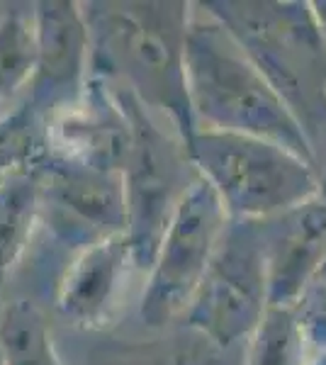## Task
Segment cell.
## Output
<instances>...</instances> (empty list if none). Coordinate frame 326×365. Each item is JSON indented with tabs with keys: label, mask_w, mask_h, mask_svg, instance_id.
Here are the masks:
<instances>
[{
	"label": "cell",
	"mask_w": 326,
	"mask_h": 365,
	"mask_svg": "<svg viewBox=\"0 0 326 365\" xmlns=\"http://www.w3.org/2000/svg\"><path fill=\"white\" fill-rule=\"evenodd\" d=\"M319 32H322V37L326 39V10H322V20H319Z\"/></svg>",
	"instance_id": "cell-19"
},
{
	"label": "cell",
	"mask_w": 326,
	"mask_h": 365,
	"mask_svg": "<svg viewBox=\"0 0 326 365\" xmlns=\"http://www.w3.org/2000/svg\"><path fill=\"white\" fill-rule=\"evenodd\" d=\"M39 178V225L76 251L103 239L127 234L124 175L96 170L41 154L34 161Z\"/></svg>",
	"instance_id": "cell-7"
},
{
	"label": "cell",
	"mask_w": 326,
	"mask_h": 365,
	"mask_svg": "<svg viewBox=\"0 0 326 365\" xmlns=\"http://www.w3.org/2000/svg\"><path fill=\"white\" fill-rule=\"evenodd\" d=\"M5 175H8V173H5ZM0 178H3V175H0Z\"/></svg>",
	"instance_id": "cell-20"
},
{
	"label": "cell",
	"mask_w": 326,
	"mask_h": 365,
	"mask_svg": "<svg viewBox=\"0 0 326 365\" xmlns=\"http://www.w3.org/2000/svg\"><path fill=\"white\" fill-rule=\"evenodd\" d=\"M185 144L193 166L229 215L246 220L285 215L317 195L310 161L285 146L212 129H195Z\"/></svg>",
	"instance_id": "cell-3"
},
{
	"label": "cell",
	"mask_w": 326,
	"mask_h": 365,
	"mask_svg": "<svg viewBox=\"0 0 326 365\" xmlns=\"http://www.w3.org/2000/svg\"><path fill=\"white\" fill-rule=\"evenodd\" d=\"M34 115L22 108L15 117L0 125V175L25 168L41 156Z\"/></svg>",
	"instance_id": "cell-17"
},
{
	"label": "cell",
	"mask_w": 326,
	"mask_h": 365,
	"mask_svg": "<svg viewBox=\"0 0 326 365\" xmlns=\"http://www.w3.org/2000/svg\"><path fill=\"white\" fill-rule=\"evenodd\" d=\"M229 212L203 175L175 205L146 275L141 319L149 329L165 331L185 322L215 251L227 232Z\"/></svg>",
	"instance_id": "cell-4"
},
{
	"label": "cell",
	"mask_w": 326,
	"mask_h": 365,
	"mask_svg": "<svg viewBox=\"0 0 326 365\" xmlns=\"http://www.w3.org/2000/svg\"><path fill=\"white\" fill-rule=\"evenodd\" d=\"M305 327L287 304H268L251 334L246 365H302Z\"/></svg>",
	"instance_id": "cell-16"
},
{
	"label": "cell",
	"mask_w": 326,
	"mask_h": 365,
	"mask_svg": "<svg viewBox=\"0 0 326 365\" xmlns=\"http://www.w3.org/2000/svg\"><path fill=\"white\" fill-rule=\"evenodd\" d=\"M37 73L25 108L49 120L56 110L78 103L91 83V29L83 5L51 0L34 5Z\"/></svg>",
	"instance_id": "cell-8"
},
{
	"label": "cell",
	"mask_w": 326,
	"mask_h": 365,
	"mask_svg": "<svg viewBox=\"0 0 326 365\" xmlns=\"http://www.w3.org/2000/svg\"><path fill=\"white\" fill-rule=\"evenodd\" d=\"M0 365H61L49 314L37 299L0 302Z\"/></svg>",
	"instance_id": "cell-12"
},
{
	"label": "cell",
	"mask_w": 326,
	"mask_h": 365,
	"mask_svg": "<svg viewBox=\"0 0 326 365\" xmlns=\"http://www.w3.org/2000/svg\"><path fill=\"white\" fill-rule=\"evenodd\" d=\"M37 73L34 10H8L0 17V125L15 117Z\"/></svg>",
	"instance_id": "cell-14"
},
{
	"label": "cell",
	"mask_w": 326,
	"mask_h": 365,
	"mask_svg": "<svg viewBox=\"0 0 326 365\" xmlns=\"http://www.w3.org/2000/svg\"><path fill=\"white\" fill-rule=\"evenodd\" d=\"M46 154L108 173H122L132 149V125L115 88L91 76L78 103L46 120Z\"/></svg>",
	"instance_id": "cell-9"
},
{
	"label": "cell",
	"mask_w": 326,
	"mask_h": 365,
	"mask_svg": "<svg viewBox=\"0 0 326 365\" xmlns=\"http://www.w3.org/2000/svg\"><path fill=\"white\" fill-rule=\"evenodd\" d=\"M268 304L263 239L251 225L227 227L183 324L222 351L251 336Z\"/></svg>",
	"instance_id": "cell-6"
},
{
	"label": "cell",
	"mask_w": 326,
	"mask_h": 365,
	"mask_svg": "<svg viewBox=\"0 0 326 365\" xmlns=\"http://www.w3.org/2000/svg\"><path fill=\"white\" fill-rule=\"evenodd\" d=\"M185 88L195 127L265 139L312 158L300 120L207 5L188 20Z\"/></svg>",
	"instance_id": "cell-2"
},
{
	"label": "cell",
	"mask_w": 326,
	"mask_h": 365,
	"mask_svg": "<svg viewBox=\"0 0 326 365\" xmlns=\"http://www.w3.org/2000/svg\"><path fill=\"white\" fill-rule=\"evenodd\" d=\"M326 258V202L285 212V225L265 246L270 304H287Z\"/></svg>",
	"instance_id": "cell-11"
},
{
	"label": "cell",
	"mask_w": 326,
	"mask_h": 365,
	"mask_svg": "<svg viewBox=\"0 0 326 365\" xmlns=\"http://www.w3.org/2000/svg\"><path fill=\"white\" fill-rule=\"evenodd\" d=\"M219 349L203 334L185 327L149 341H112L96 349L88 365H217Z\"/></svg>",
	"instance_id": "cell-15"
},
{
	"label": "cell",
	"mask_w": 326,
	"mask_h": 365,
	"mask_svg": "<svg viewBox=\"0 0 326 365\" xmlns=\"http://www.w3.org/2000/svg\"><path fill=\"white\" fill-rule=\"evenodd\" d=\"M91 76L124 88L153 115L195 132L185 88V37L190 10L183 3H88Z\"/></svg>",
	"instance_id": "cell-1"
},
{
	"label": "cell",
	"mask_w": 326,
	"mask_h": 365,
	"mask_svg": "<svg viewBox=\"0 0 326 365\" xmlns=\"http://www.w3.org/2000/svg\"><path fill=\"white\" fill-rule=\"evenodd\" d=\"M139 268L127 234L103 239L76 251L56 285V314L71 327H105L127 287L129 273Z\"/></svg>",
	"instance_id": "cell-10"
},
{
	"label": "cell",
	"mask_w": 326,
	"mask_h": 365,
	"mask_svg": "<svg viewBox=\"0 0 326 365\" xmlns=\"http://www.w3.org/2000/svg\"><path fill=\"white\" fill-rule=\"evenodd\" d=\"M115 88L132 125V149L124 166L127 190V239L139 268H151L165 225L185 190L200 178L188 144H178L170 129H163L156 115L124 88Z\"/></svg>",
	"instance_id": "cell-5"
},
{
	"label": "cell",
	"mask_w": 326,
	"mask_h": 365,
	"mask_svg": "<svg viewBox=\"0 0 326 365\" xmlns=\"http://www.w3.org/2000/svg\"><path fill=\"white\" fill-rule=\"evenodd\" d=\"M312 327H317V329H322V331L326 334V290H324V295L322 299H319V307L314 309V317H312Z\"/></svg>",
	"instance_id": "cell-18"
},
{
	"label": "cell",
	"mask_w": 326,
	"mask_h": 365,
	"mask_svg": "<svg viewBox=\"0 0 326 365\" xmlns=\"http://www.w3.org/2000/svg\"><path fill=\"white\" fill-rule=\"evenodd\" d=\"M39 225V178L34 163L0 178V290L13 266L27 251Z\"/></svg>",
	"instance_id": "cell-13"
}]
</instances>
